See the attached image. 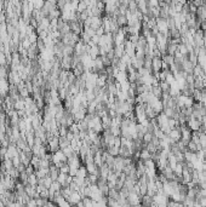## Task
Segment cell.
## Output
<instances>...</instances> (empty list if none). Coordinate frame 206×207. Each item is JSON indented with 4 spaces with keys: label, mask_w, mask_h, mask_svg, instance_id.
I'll return each instance as SVG.
<instances>
[{
    "label": "cell",
    "mask_w": 206,
    "mask_h": 207,
    "mask_svg": "<svg viewBox=\"0 0 206 207\" xmlns=\"http://www.w3.org/2000/svg\"><path fill=\"white\" fill-rule=\"evenodd\" d=\"M155 22H156V27L159 29L160 33L162 34H166L167 38H168V25H167V19L166 18H161V17H156L155 18ZM170 39V38H168Z\"/></svg>",
    "instance_id": "obj_1"
},
{
    "label": "cell",
    "mask_w": 206,
    "mask_h": 207,
    "mask_svg": "<svg viewBox=\"0 0 206 207\" xmlns=\"http://www.w3.org/2000/svg\"><path fill=\"white\" fill-rule=\"evenodd\" d=\"M191 131H200L201 130V125H202V120H199V119H195L193 116H190L185 123Z\"/></svg>",
    "instance_id": "obj_2"
},
{
    "label": "cell",
    "mask_w": 206,
    "mask_h": 207,
    "mask_svg": "<svg viewBox=\"0 0 206 207\" xmlns=\"http://www.w3.org/2000/svg\"><path fill=\"white\" fill-rule=\"evenodd\" d=\"M151 70L153 71H160L162 70V58L161 57H153L151 58Z\"/></svg>",
    "instance_id": "obj_3"
},
{
    "label": "cell",
    "mask_w": 206,
    "mask_h": 207,
    "mask_svg": "<svg viewBox=\"0 0 206 207\" xmlns=\"http://www.w3.org/2000/svg\"><path fill=\"white\" fill-rule=\"evenodd\" d=\"M126 199H127L130 205H135V206L136 205H141V196L137 192H135V191H130Z\"/></svg>",
    "instance_id": "obj_4"
},
{
    "label": "cell",
    "mask_w": 206,
    "mask_h": 207,
    "mask_svg": "<svg viewBox=\"0 0 206 207\" xmlns=\"http://www.w3.org/2000/svg\"><path fill=\"white\" fill-rule=\"evenodd\" d=\"M149 105L159 114V113H161L162 110H164V104H162V100L160 99V98H156L155 100H153L151 103H149Z\"/></svg>",
    "instance_id": "obj_5"
},
{
    "label": "cell",
    "mask_w": 206,
    "mask_h": 207,
    "mask_svg": "<svg viewBox=\"0 0 206 207\" xmlns=\"http://www.w3.org/2000/svg\"><path fill=\"white\" fill-rule=\"evenodd\" d=\"M81 199H82V197H81V195L79 194V191H73V192L67 197V200L69 201L70 205H76Z\"/></svg>",
    "instance_id": "obj_6"
},
{
    "label": "cell",
    "mask_w": 206,
    "mask_h": 207,
    "mask_svg": "<svg viewBox=\"0 0 206 207\" xmlns=\"http://www.w3.org/2000/svg\"><path fill=\"white\" fill-rule=\"evenodd\" d=\"M168 137H170L171 139H173L174 142H178V140L181 139V126H179V127L172 128V130L170 131V133H168Z\"/></svg>",
    "instance_id": "obj_7"
},
{
    "label": "cell",
    "mask_w": 206,
    "mask_h": 207,
    "mask_svg": "<svg viewBox=\"0 0 206 207\" xmlns=\"http://www.w3.org/2000/svg\"><path fill=\"white\" fill-rule=\"evenodd\" d=\"M193 75L195 76V77H198V76H201V77H204V80L206 81V77H205V75H204V70H202V67L200 65V64H195L194 67H193Z\"/></svg>",
    "instance_id": "obj_8"
},
{
    "label": "cell",
    "mask_w": 206,
    "mask_h": 207,
    "mask_svg": "<svg viewBox=\"0 0 206 207\" xmlns=\"http://www.w3.org/2000/svg\"><path fill=\"white\" fill-rule=\"evenodd\" d=\"M167 120H168V116H167L164 111L159 113V114H158V116H156V121H158L159 127H161L162 125H166V123H167Z\"/></svg>",
    "instance_id": "obj_9"
},
{
    "label": "cell",
    "mask_w": 206,
    "mask_h": 207,
    "mask_svg": "<svg viewBox=\"0 0 206 207\" xmlns=\"http://www.w3.org/2000/svg\"><path fill=\"white\" fill-rule=\"evenodd\" d=\"M114 53H115V57L121 58V57H122V54L125 53L124 44H121V45H114Z\"/></svg>",
    "instance_id": "obj_10"
},
{
    "label": "cell",
    "mask_w": 206,
    "mask_h": 207,
    "mask_svg": "<svg viewBox=\"0 0 206 207\" xmlns=\"http://www.w3.org/2000/svg\"><path fill=\"white\" fill-rule=\"evenodd\" d=\"M145 115H147L148 119H154V117L158 116V113L147 103V105H145Z\"/></svg>",
    "instance_id": "obj_11"
},
{
    "label": "cell",
    "mask_w": 206,
    "mask_h": 207,
    "mask_svg": "<svg viewBox=\"0 0 206 207\" xmlns=\"http://www.w3.org/2000/svg\"><path fill=\"white\" fill-rule=\"evenodd\" d=\"M88 54L91 56V58H92V59L97 58V57L99 56V46H98V45H93V46H91V47H90V51H88Z\"/></svg>",
    "instance_id": "obj_12"
},
{
    "label": "cell",
    "mask_w": 206,
    "mask_h": 207,
    "mask_svg": "<svg viewBox=\"0 0 206 207\" xmlns=\"http://www.w3.org/2000/svg\"><path fill=\"white\" fill-rule=\"evenodd\" d=\"M128 79H127V73L126 71H121V70H119V73L115 75V81H118V82H125V81H127Z\"/></svg>",
    "instance_id": "obj_13"
},
{
    "label": "cell",
    "mask_w": 206,
    "mask_h": 207,
    "mask_svg": "<svg viewBox=\"0 0 206 207\" xmlns=\"http://www.w3.org/2000/svg\"><path fill=\"white\" fill-rule=\"evenodd\" d=\"M119 27H124V25H127V18H126V15H122V13H119L116 17H115Z\"/></svg>",
    "instance_id": "obj_14"
},
{
    "label": "cell",
    "mask_w": 206,
    "mask_h": 207,
    "mask_svg": "<svg viewBox=\"0 0 206 207\" xmlns=\"http://www.w3.org/2000/svg\"><path fill=\"white\" fill-rule=\"evenodd\" d=\"M151 156H153V154H151L147 148H142V149H141V153H139V159H141V160L144 161V160H147V159H150Z\"/></svg>",
    "instance_id": "obj_15"
},
{
    "label": "cell",
    "mask_w": 206,
    "mask_h": 207,
    "mask_svg": "<svg viewBox=\"0 0 206 207\" xmlns=\"http://www.w3.org/2000/svg\"><path fill=\"white\" fill-rule=\"evenodd\" d=\"M88 176V172L86 169V166L84 165H80V167L78 168V172H76V177H80V178H86ZM75 177V176H74Z\"/></svg>",
    "instance_id": "obj_16"
},
{
    "label": "cell",
    "mask_w": 206,
    "mask_h": 207,
    "mask_svg": "<svg viewBox=\"0 0 206 207\" xmlns=\"http://www.w3.org/2000/svg\"><path fill=\"white\" fill-rule=\"evenodd\" d=\"M204 84H205V80H204V77H201V76H198V77H195V80H194V88L202 90V88H204Z\"/></svg>",
    "instance_id": "obj_17"
},
{
    "label": "cell",
    "mask_w": 206,
    "mask_h": 207,
    "mask_svg": "<svg viewBox=\"0 0 206 207\" xmlns=\"http://www.w3.org/2000/svg\"><path fill=\"white\" fill-rule=\"evenodd\" d=\"M161 58H162V61H164V62H166L168 65H171V64H173V63H174V56L168 54L167 52H166V53H164V54L161 56Z\"/></svg>",
    "instance_id": "obj_18"
},
{
    "label": "cell",
    "mask_w": 206,
    "mask_h": 207,
    "mask_svg": "<svg viewBox=\"0 0 206 207\" xmlns=\"http://www.w3.org/2000/svg\"><path fill=\"white\" fill-rule=\"evenodd\" d=\"M67 178H68V173H63V172H59L58 173V177H57V180L61 183L62 188L65 186V182H67Z\"/></svg>",
    "instance_id": "obj_19"
},
{
    "label": "cell",
    "mask_w": 206,
    "mask_h": 207,
    "mask_svg": "<svg viewBox=\"0 0 206 207\" xmlns=\"http://www.w3.org/2000/svg\"><path fill=\"white\" fill-rule=\"evenodd\" d=\"M58 139H59V148H61V149H62V148H64V146L70 145V140H69L65 136H59V137H58Z\"/></svg>",
    "instance_id": "obj_20"
},
{
    "label": "cell",
    "mask_w": 206,
    "mask_h": 207,
    "mask_svg": "<svg viewBox=\"0 0 206 207\" xmlns=\"http://www.w3.org/2000/svg\"><path fill=\"white\" fill-rule=\"evenodd\" d=\"M165 81L171 86L174 81H176V77H174V75H173V73L171 71V70H168L167 73H166V77H165Z\"/></svg>",
    "instance_id": "obj_21"
},
{
    "label": "cell",
    "mask_w": 206,
    "mask_h": 207,
    "mask_svg": "<svg viewBox=\"0 0 206 207\" xmlns=\"http://www.w3.org/2000/svg\"><path fill=\"white\" fill-rule=\"evenodd\" d=\"M61 150H62V151L65 154V156H67V157H70L73 154H75V151H74V149H73V146H71V145L64 146V148H62ZM76 154H78V153H76Z\"/></svg>",
    "instance_id": "obj_22"
},
{
    "label": "cell",
    "mask_w": 206,
    "mask_h": 207,
    "mask_svg": "<svg viewBox=\"0 0 206 207\" xmlns=\"http://www.w3.org/2000/svg\"><path fill=\"white\" fill-rule=\"evenodd\" d=\"M177 50L183 54V56H187L188 53H189V51H188V47H187V45L185 44H183V42H179L178 44V47H177Z\"/></svg>",
    "instance_id": "obj_23"
},
{
    "label": "cell",
    "mask_w": 206,
    "mask_h": 207,
    "mask_svg": "<svg viewBox=\"0 0 206 207\" xmlns=\"http://www.w3.org/2000/svg\"><path fill=\"white\" fill-rule=\"evenodd\" d=\"M182 171H183V162H177L176 166L173 167V172L176 173V176H182Z\"/></svg>",
    "instance_id": "obj_24"
},
{
    "label": "cell",
    "mask_w": 206,
    "mask_h": 207,
    "mask_svg": "<svg viewBox=\"0 0 206 207\" xmlns=\"http://www.w3.org/2000/svg\"><path fill=\"white\" fill-rule=\"evenodd\" d=\"M110 132L113 133L114 137H120L121 136V128H120V126H110Z\"/></svg>",
    "instance_id": "obj_25"
},
{
    "label": "cell",
    "mask_w": 206,
    "mask_h": 207,
    "mask_svg": "<svg viewBox=\"0 0 206 207\" xmlns=\"http://www.w3.org/2000/svg\"><path fill=\"white\" fill-rule=\"evenodd\" d=\"M28 184H30V185H38V177L35 176V173L29 174V177H28Z\"/></svg>",
    "instance_id": "obj_26"
},
{
    "label": "cell",
    "mask_w": 206,
    "mask_h": 207,
    "mask_svg": "<svg viewBox=\"0 0 206 207\" xmlns=\"http://www.w3.org/2000/svg\"><path fill=\"white\" fill-rule=\"evenodd\" d=\"M159 86H160V88H161V91L162 92H168L170 91V85L164 80V81H159Z\"/></svg>",
    "instance_id": "obj_27"
},
{
    "label": "cell",
    "mask_w": 206,
    "mask_h": 207,
    "mask_svg": "<svg viewBox=\"0 0 206 207\" xmlns=\"http://www.w3.org/2000/svg\"><path fill=\"white\" fill-rule=\"evenodd\" d=\"M153 136H154V134H153L151 132H148V131H147V132L143 134V137H142V140H143V143H147V144H148V143L151 140Z\"/></svg>",
    "instance_id": "obj_28"
},
{
    "label": "cell",
    "mask_w": 206,
    "mask_h": 207,
    "mask_svg": "<svg viewBox=\"0 0 206 207\" xmlns=\"http://www.w3.org/2000/svg\"><path fill=\"white\" fill-rule=\"evenodd\" d=\"M107 151H108L110 155H113V156H118V155H119V148H116V146H114V145L108 146V148H107Z\"/></svg>",
    "instance_id": "obj_29"
},
{
    "label": "cell",
    "mask_w": 206,
    "mask_h": 207,
    "mask_svg": "<svg viewBox=\"0 0 206 207\" xmlns=\"http://www.w3.org/2000/svg\"><path fill=\"white\" fill-rule=\"evenodd\" d=\"M151 92H153L158 98H161L162 91H161V88H160V86H159V85H158V86H153V87H151Z\"/></svg>",
    "instance_id": "obj_30"
},
{
    "label": "cell",
    "mask_w": 206,
    "mask_h": 207,
    "mask_svg": "<svg viewBox=\"0 0 206 207\" xmlns=\"http://www.w3.org/2000/svg\"><path fill=\"white\" fill-rule=\"evenodd\" d=\"M118 69L119 70H121V71H126V69H127V63L126 62H124L121 58L119 59V63H118Z\"/></svg>",
    "instance_id": "obj_31"
},
{
    "label": "cell",
    "mask_w": 206,
    "mask_h": 207,
    "mask_svg": "<svg viewBox=\"0 0 206 207\" xmlns=\"http://www.w3.org/2000/svg\"><path fill=\"white\" fill-rule=\"evenodd\" d=\"M87 8V5L85 4V1H82V0H80L79 1V4H78V7H76V11L78 12H82V11H85Z\"/></svg>",
    "instance_id": "obj_32"
},
{
    "label": "cell",
    "mask_w": 206,
    "mask_h": 207,
    "mask_svg": "<svg viewBox=\"0 0 206 207\" xmlns=\"http://www.w3.org/2000/svg\"><path fill=\"white\" fill-rule=\"evenodd\" d=\"M28 38H29V40H30V42L32 44H36V41H38V39H39V35L36 34V33H30L29 35H28Z\"/></svg>",
    "instance_id": "obj_33"
},
{
    "label": "cell",
    "mask_w": 206,
    "mask_h": 207,
    "mask_svg": "<svg viewBox=\"0 0 206 207\" xmlns=\"http://www.w3.org/2000/svg\"><path fill=\"white\" fill-rule=\"evenodd\" d=\"M18 92H19V96H21L22 98H25V97H28V96H29V91L27 90V87H25V86H24L23 88L18 90Z\"/></svg>",
    "instance_id": "obj_34"
},
{
    "label": "cell",
    "mask_w": 206,
    "mask_h": 207,
    "mask_svg": "<svg viewBox=\"0 0 206 207\" xmlns=\"http://www.w3.org/2000/svg\"><path fill=\"white\" fill-rule=\"evenodd\" d=\"M7 77V69L5 65H0V79Z\"/></svg>",
    "instance_id": "obj_35"
},
{
    "label": "cell",
    "mask_w": 206,
    "mask_h": 207,
    "mask_svg": "<svg viewBox=\"0 0 206 207\" xmlns=\"http://www.w3.org/2000/svg\"><path fill=\"white\" fill-rule=\"evenodd\" d=\"M59 172H63V173H69V165H68V162L63 163V165L59 167Z\"/></svg>",
    "instance_id": "obj_36"
},
{
    "label": "cell",
    "mask_w": 206,
    "mask_h": 207,
    "mask_svg": "<svg viewBox=\"0 0 206 207\" xmlns=\"http://www.w3.org/2000/svg\"><path fill=\"white\" fill-rule=\"evenodd\" d=\"M6 64V54L4 51L0 50V65H5Z\"/></svg>",
    "instance_id": "obj_37"
},
{
    "label": "cell",
    "mask_w": 206,
    "mask_h": 207,
    "mask_svg": "<svg viewBox=\"0 0 206 207\" xmlns=\"http://www.w3.org/2000/svg\"><path fill=\"white\" fill-rule=\"evenodd\" d=\"M114 146L116 148H120L121 146V136L120 137H114V143H113Z\"/></svg>",
    "instance_id": "obj_38"
},
{
    "label": "cell",
    "mask_w": 206,
    "mask_h": 207,
    "mask_svg": "<svg viewBox=\"0 0 206 207\" xmlns=\"http://www.w3.org/2000/svg\"><path fill=\"white\" fill-rule=\"evenodd\" d=\"M12 163L15 167H17L19 163H21V159H19V155H16L15 157H12Z\"/></svg>",
    "instance_id": "obj_39"
},
{
    "label": "cell",
    "mask_w": 206,
    "mask_h": 207,
    "mask_svg": "<svg viewBox=\"0 0 206 207\" xmlns=\"http://www.w3.org/2000/svg\"><path fill=\"white\" fill-rule=\"evenodd\" d=\"M104 33H105V31H104L103 25H101L99 28H97V29H96V34H97V35H99V36H101V35H103Z\"/></svg>",
    "instance_id": "obj_40"
},
{
    "label": "cell",
    "mask_w": 206,
    "mask_h": 207,
    "mask_svg": "<svg viewBox=\"0 0 206 207\" xmlns=\"http://www.w3.org/2000/svg\"><path fill=\"white\" fill-rule=\"evenodd\" d=\"M65 137L71 142L73 139H74V132H71L70 130H68V132H67V134H65Z\"/></svg>",
    "instance_id": "obj_41"
},
{
    "label": "cell",
    "mask_w": 206,
    "mask_h": 207,
    "mask_svg": "<svg viewBox=\"0 0 206 207\" xmlns=\"http://www.w3.org/2000/svg\"><path fill=\"white\" fill-rule=\"evenodd\" d=\"M202 70H204V75H205V77H206V64L202 67Z\"/></svg>",
    "instance_id": "obj_42"
},
{
    "label": "cell",
    "mask_w": 206,
    "mask_h": 207,
    "mask_svg": "<svg viewBox=\"0 0 206 207\" xmlns=\"http://www.w3.org/2000/svg\"><path fill=\"white\" fill-rule=\"evenodd\" d=\"M202 92L206 94V81H205V84H204V88H202Z\"/></svg>",
    "instance_id": "obj_43"
},
{
    "label": "cell",
    "mask_w": 206,
    "mask_h": 207,
    "mask_svg": "<svg viewBox=\"0 0 206 207\" xmlns=\"http://www.w3.org/2000/svg\"><path fill=\"white\" fill-rule=\"evenodd\" d=\"M204 157H205V160H206V149L204 150Z\"/></svg>",
    "instance_id": "obj_44"
},
{
    "label": "cell",
    "mask_w": 206,
    "mask_h": 207,
    "mask_svg": "<svg viewBox=\"0 0 206 207\" xmlns=\"http://www.w3.org/2000/svg\"><path fill=\"white\" fill-rule=\"evenodd\" d=\"M202 132H204V133H205V134H206V127H205V128H204V130H202Z\"/></svg>",
    "instance_id": "obj_45"
}]
</instances>
